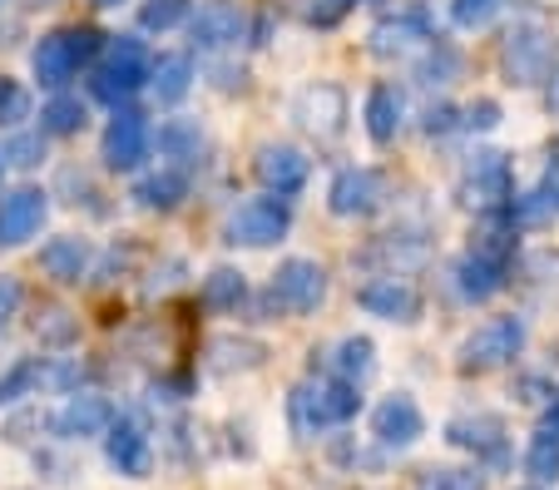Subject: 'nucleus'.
Listing matches in <instances>:
<instances>
[{
	"instance_id": "1",
	"label": "nucleus",
	"mask_w": 559,
	"mask_h": 490,
	"mask_svg": "<svg viewBox=\"0 0 559 490\" xmlns=\"http://www.w3.org/2000/svg\"><path fill=\"white\" fill-rule=\"evenodd\" d=\"M357 411H361V396H357V386L342 382V377H332V382H302L287 396V416H293V431L302 441H312L317 431L347 427Z\"/></svg>"
},
{
	"instance_id": "2",
	"label": "nucleus",
	"mask_w": 559,
	"mask_h": 490,
	"mask_svg": "<svg viewBox=\"0 0 559 490\" xmlns=\"http://www.w3.org/2000/svg\"><path fill=\"white\" fill-rule=\"evenodd\" d=\"M99 50H105V35L90 31V25L50 31V35H40V45L31 50V70H35V80H40V89H64L80 75V64H90Z\"/></svg>"
},
{
	"instance_id": "3",
	"label": "nucleus",
	"mask_w": 559,
	"mask_h": 490,
	"mask_svg": "<svg viewBox=\"0 0 559 490\" xmlns=\"http://www.w3.org/2000/svg\"><path fill=\"white\" fill-rule=\"evenodd\" d=\"M455 199H461L471 214H506L510 199H515V174H510L506 154L500 150H475L461 169Z\"/></svg>"
},
{
	"instance_id": "4",
	"label": "nucleus",
	"mask_w": 559,
	"mask_h": 490,
	"mask_svg": "<svg viewBox=\"0 0 559 490\" xmlns=\"http://www.w3.org/2000/svg\"><path fill=\"white\" fill-rule=\"evenodd\" d=\"M559 64V40L539 21H520L500 40V70L510 85H545V75Z\"/></svg>"
},
{
	"instance_id": "5",
	"label": "nucleus",
	"mask_w": 559,
	"mask_h": 490,
	"mask_svg": "<svg viewBox=\"0 0 559 490\" xmlns=\"http://www.w3.org/2000/svg\"><path fill=\"white\" fill-rule=\"evenodd\" d=\"M148 64L154 60H148V50L134 40V35H115V40H105V60H99L90 89H95V99H105V105L119 109L148 80Z\"/></svg>"
},
{
	"instance_id": "6",
	"label": "nucleus",
	"mask_w": 559,
	"mask_h": 490,
	"mask_svg": "<svg viewBox=\"0 0 559 490\" xmlns=\"http://www.w3.org/2000/svg\"><path fill=\"white\" fill-rule=\"evenodd\" d=\"M267 302L277 312H293V318H312L328 302V267L317 263V258H287V263H277Z\"/></svg>"
},
{
	"instance_id": "7",
	"label": "nucleus",
	"mask_w": 559,
	"mask_h": 490,
	"mask_svg": "<svg viewBox=\"0 0 559 490\" xmlns=\"http://www.w3.org/2000/svg\"><path fill=\"white\" fill-rule=\"evenodd\" d=\"M287 228H293V208H287V199L267 193V199L238 203V208L228 214V224H223V234H228L233 248H273V243L287 238Z\"/></svg>"
},
{
	"instance_id": "8",
	"label": "nucleus",
	"mask_w": 559,
	"mask_h": 490,
	"mask_svg": "<svg viewBox=\"0 0 559 490\" xmlns=\"http://www.w3.org/2000/svg\"><path fill=\"white\" fill-rule=\"evenodd\" d=\"M525 347V318H490L461 342V367L465 372H490V367H506L520 357Z\"/></svg>"
},
{
	"instance_id": "9",
	"label": "nucleus",
	"mask_w": 559,
	"mask_h": 490,
	"mask_svg": "<svg viewBox=\"0 0 559 490\" xmlns=\"http://www.w3.org/2000/svg\"><path fill=\"white\" fill-rule=\"evenodd\" d=\"M148 154H154V129H148V119L139 115V109L119 105L115 119L105 124V139H99V159H105V169L134 174Z\"/></svg>"
},
{
	"instance_id": "10",
	"label": "nucleus",
	"mask_w": 559,
	"mask_h": 490,
	"mask_svg": "<svg viewBox=\"0 0 559 490\" xmlns=\"http://www.w3.org/2000/svg\"><path fill=\"white\" fill-rule=\"evenodd\" d=\"M293 119H297V129H307L312 139H337L342 129H347V89L328 85V80L297 89Z\"/></svg>"
},
{
	"instance_id": "11",
	"label": "nucleus",
	"mask_w": 559,
	"mask_h": 490,
	"mask_svg": "<svg viewBox=\"0 0 559 490\" xmlns=\"http://www.w3.org/2000/svg\"><path fill=\"white\" fill-rule=\"evenodd\" d=\"M328 208L337 218H371L377 208H386V174L381 169H342L328 189Z\"/></svg>"
},
{
	"instance_id": "12",
	"label": "nucleus",
	"mask_w": 559,
	"mask_h": 490,
	"mask_svg": "<svg viewBox=\"0 0 559 490\" xmlns=\"http://www.w3.org/2000/svg\"><path fill=\"white\" fill-rule=\"evenodd\" d=\"M243 31H248V15L238 0H203L199 11L189 15V40H193V50H203V55H218V50H228V45H238Z\"/></svg>"
},
{
	"instance_id": "13",
	"label": "nucleus",
	"mask_w": 559,
	"mask_h": 490,
	"mask_svg": "<svg viewBox=\"0 0 559 490\" xmlns=\"http://www.w3.org/2000/svg\"><path fill=\"white\" fill-rule=\"evenodd\" d=\"M371 437L386 451L416 446V441L426 437V416H421V406H416V396H406V392L381 396L377 411H371Z\"/></svg>"
},
{
	"instance_id": "14",
	"label": "nucleus",
	"mask_w": 559,
	"mask_h": 490,
	"mask_svg": "<svg viewBox=\"0 0 559 490\" xmlns=\"http://www.w3.org/2000/svg\"><path fill=\"white\" fill-rule=\"evenodd\" d=\"M445 441H451L455 451H471V456L486 461V466H506V421L490 411L451 416V421H445Z\"/></svg>"
},
{
	"instance_id": "15",
	"label": "nucleus",
	"mask_w": 559,
	"mask_h": 490,
	"mask_svg": "<svg viewBox=\"0 0 559 490\" xmlns=\"http://www.w3.org/2000/svg\"><path fill=\"white\" fill-rule=\"evenodd\" d=\"M105 456L124 480H148L154 476V446H148V431L139 427L134 416H115V421H109Z\"/></svg>"
},
{
	"instance_id": "16",
	"label": "nucleus",
	"mask_w": 559,
	"mask_h": 490,
	"mask_svg": "<svg viewBox=\"0 0 559 490\" xmlns=\"http://www.w3.org/2000/svg\"><path fill=\"white\" fill-rule=\"evenodd\" d=\"M109 421H115V406H109L99 392H70L60 411H50V431H55L60 441L105 437Z\"/></svg>"
},
{
	"instance_id": "17",
	"label": "nucleus",
	"mask_w": 559,
	"mask_h": 490,
	"mask_svg": "<svg viewBox=\"0 0 559 490\" xmlns=\"http://www.w3.org/2000/svg\"><path fill=\"white\" fill-rule=\"evenodd\" d=\"M357 308L381 322H402L406 327V322L421 318V292L406 277H371V283L357 288Z\"/></svg>"
},
{
	"instance_id": "18",
	"label": "nucleus",
	"mask_w": 559,
	"mask_h": 490,
	"mask_svg": "<svg viewBox=\"0 0 559 490\" xmlns=\"http://www.w3.org/2000/svg\"><path fill=\"white\" fill-rule=\"evenodd\" d=\"M50 214V193L45 189H15L0 199V248H21L40 234Z\"/></svg>"
},
{
	"instance_id": "19",
	"label": "nucleus",
	"mask_w": 559,
	"mask_h": 490,
	"mask_svg": "<svg viewBox=\"0 0 559 490\" xmlns=\"http://www.w3.org/2000/svg\"><path fill=\"white\" fill-rule=\"evenodd\" d=\"M253 174H258V183H263L267 193L293 199V193H302L312 164H307V154L293 150V144H263V150H258V159H253Z\"/></svg>"
},
{
	"instance_id": "20",
	"label": "nucleus",
	"mask_w": 559,
	"mask_h": 490,
	"mask_svg": "<svg viewBox=\"0 0 559 490\" xmlns=\"http://www.w3.org/2000/svg\"><path fill=\"white\" fill-rule=\"evenodd\" d=\"M431 21H426V11H402L391 15V21H381L377 31H371V45L367 50L377 55V60H396V55H412L421 50V45H431Z\"/></svg>"
},
{
	"instance_id": "21",
	"label": "nucleus",
	"mask_w": 559,
	"mask_h": 490,
	"mask_svg": "<svg viewBox=\"0 0 559 490\" xmlns=\"http://www.w3.org/2000/svg\"><path fill=\"white\" fill-rule=\"evenodd\" d=\"M90 263H95V243L80 234H60L40 248V267L55 283H64V288H74L80 277H90Z\"/></svg>"
},
{
	"instance_id": "22",
	"label": "nucleus",
	"mask_w": 559,
	"mask_h": 490,
	"mask_svg": "<svg viewBox=\"0 0 559 490\" xmlns=\"http://www.w3.org/2000/svg\"><path fill=\"white\" fill-rule=\"evenodd\" d=\"M451 288L461 292V302H490L500 288H506V263H496V258H480V253L455 258Z\"/></svg>"
},
{
	"instance_id": "23",
	"label": "nucleus",
	"mask_w": 559,
	"mask_h": 490,
	"mask_svg": "<svg viewBox=\"0 0 559 490\" xmlns=\"http://www.w3.org/2000/svg\"><path fill=\"white\" fill-rule=\"evenodd\" d=\"M402 89L396 85H371L367 95V139L377 144V150H386V144H396V134H402Z\"/></svg>"
},
{
	"instance_id": "24",
	"label": "nucleus",
	"mask_w": 559,
	"mask_h": 490,
	"mask_svg": "<svg viewBox=\"0 0 559 490\" xmlns=\"http://www.w3.org/2000/svg\"><path fill=\"white\" fill-rule=\"evenodd\" d=\"M183 193H189V174L174 169V164H164V169L144 174V179L134 183V203L148 208V214H169V208H179Z\"/></svg>"
},
{
	"instance_id": "25",
	"label": "nucleus",
	"mask_w": 559,
	"mask_h": 490,
	"mask_svg": "<svg viewBox=\"0 0 559 490\" xmlns=\"http://www.w3.org/2000/svg\"><path fill=\"white\" fill-rule=\"evenodd\" d=\"M148 89H154L158 105H179L193 89V60L189 55H158L148 64Z\"/></svg>"
},
{
	"instance_id": "26",
	"label": "nucleus",
	"mask_w": 559,
	"mask_h": 490,
	"mask_svg": "<svg viewBox=\"0 0 559 490\" xmlns=\"http://www.w3.org/2000/svg\"><path fill=\"white\" fill-rule=\"evenodd\" d=\"M555 214H559V154L549 159L539 189H530L525 199H510V218H515V224H545V218H555Z\"/></svg>"
},
{
	"instance_id": "27",
	"label": "nucleus",
	"mask_w": 559,
	"mask_h": 490,
	"mask_svg": "<svg viewBox=\"0 0 559 490\" xmlns=\"http://www.w3.org/2000/svg\"><path fill=\"white\" fill-rule=\"evenodd\" d=\"M154 144L164 159H174V169H183V164H193L203 154V129H199V119H164Z\"/></svg>"
},
{
	"instance_id": "28",
	"label": "nucleus",
	"mask_w": 559,
	"mask_h": 490,
	"mask_svg": "<svg viewBox=\"0 0 559 490\" xmlns=\"http://www.w3.org/2000/svg\"><path fill=\"white\" fill-rule=\"evenodd\" d=\"M248 302V277L238 267H213L203 277V308L209 312H238Z\"/></svg>"
},
{
	"instance_id": "29",
	"label": "nucleus",
	"mask_w": 559,
	"mask_h": 490,
	"mask_svg": "<svg viewBox=\"0 0 559 490\" xmlns=\"http://www.w3.org/2000/svg\"><path fill=\"white\" fill-rule=\"evenodd\" d=\"M332 372L352 386L371 382V372H377V347H371V337H342L337 352H332Z\"/></svg>"
},
{
	"instance_id": "30",
	"label": "nucleus",
	"mask_w": 559,
	"mask_h": 490,
	"mask_svg": "<svg viewBox=\"0 0 559 490\" xmlns=\"http://www.w3.org/2000/svg\"><path fill=\"white\" fill-rule=\"evenodd\" d=\"M209 357H213V372H253V367H263V347L258 342H248V337H218L209 347Z\"/></svg>"
},
{
	"instance_id": "31",
	"label": "nucleus",
	"mask_w": 559,
	"mask_h": 490,
	"mask_svg": "<svg viewBox=\"0 0 559 490\" xmlns=\"http://www.w3.org/2000/svg\"><path fill=\"white\" fill-rule=\"evenodd\" d=\"M85 105L74 95H64V89H55L50 99H45V109H40V129L45 134H60V139H70V134H80L85 129Z\"/></svg>"
},
{
	"instance_id": "32",
	"label": "nucleus",
	"mask_w": 559,
	"mask_h": 490,
	"mask_svg": "<svg viewBox=\"0 0 559 490\" xmlns=\"http://www.w3.org/2000/svg\"><path fill=\"white\" fill-rule=\"evenodd\" d=\"M189 15H193V0H144V5H139V31L164 35V31H174V25H183Z\"/></svg>"
},
{
	"instance_id": "33",
	"label": "nucleus",
	"mask_w": 559,
	"mask_h": 490,
	"mask_svg": "<svg viewBox=\"0 0 559 490\" xmlns=\"http://www.w3.org/2000/svg\"><path fill=\"white\" fill-rule=\"evenodd\" d=\"M40 386H45V362H21V367H11V372L0 377V406H15V402H25V396H40Z\"/></svg>"
},
{
	"instance_id": "34",
	"label": "nucleus",
	"mask_w": 559,
	"mask_h": 490,
	"mask_svg": "<svg viewBox=\"0 0 559 490\" xmlns=\"http://www.w3.org/2000/svg\"><path fill=\"white\" fill-rule=\"evenodd\" d=\"M455 70H461V55H455L451 45L431 40V45H426V60L416 64V80H421L426 89H431V85H451Z\"/></svg>"
},
{
	"instance_id": "35",
	"label": "nucleus",
	"mask_w": 559,
	"mask_h": 490,
	"mask_svg": "<svg viewBox=\"0 0 559 490\" xmlns=\"http://www.w3.org/2000/svg\"><path fill=\"white\" fill-rule=\"evenodd\" d=\"M525 470H530L535 480H555V476H559V437H555V431H539V437L530 441Z\"/></svg>"
},
{
	"instance_id": "36",
	"label": "nucleus",
	"mask_w": 559,
	"mask_h": 490,
	"mask_svg": "<svg viewBox=\"0 0 559 490\" xmlns=\"http://www.w3.org/2000/svg\"><path fill=\"white\" fill-rule=\"evenodd\" d=\"M500 5H506V0H451V21L461 25V31H486L500 15Z\"/></svg>"
},
{
	"instance_id": "37",
	"label": "nucleus",
	"mask_w": 559,
	"mask_h": 490,
	"mask_svg": "<svg viewBox=\"0 0 559 490\" xmlns=\"http://www.w3.org/2000/svg\"><path fill=\"white\" fill-rule=\"evenodd\" d=\"M0 159L11 164V169H40V164H45V139H40V134H15V139H5Z\"/></svg>"
},
{
	"instance_id": "38",
	"label": "nucleus",
	"mask_w": 559,
	"mask_h": 490,
	"mask_svg": "<svg viewBox=\"0 0 559 490\" xmlns=\"http://www.w3.org/2000/svg\"><path fill=\"white\" fill-rule=\"evenodd\" d=\"M21 119H31V95H25V85L21 80H11V75H0V124L5 129H15Z\"/></svg>"
},
{
	"instance_id": "39",
	"label": "nucleus",
	"mask_w": 559,
	"mask_h": 490,
	"mask_svg": "<svg viewBox=\"0 0 559 490\" xmlns=\"http://www.w3.org/2000/svg\"><path fill=\"white\" fill-rule=\"evenodd\" d=\"M421 490H486L480 470H426Z\"/></svg>"
},
{
	"instance_id": "40",
	"label": "nucleus",
	"mask_w": 559,
	"mask_h": 490,
	"mask_svg": "<svg viewBox=\"0 0 559 490\" xmlns=\"http://www.w3.org/2000/svg\"><path fill=\"white\" fill-rule=\"evenodd\" d=\"M496 124H500V105H496V99H475V105L461 109V129H471V134H490Z\"/></svg>"
},
{
	"instance_id": "41",
	"label": "nucleus",
	"mask_w": 559,
	"mask_h": 490,
	"mask_svg": "<svg viewBox=\"0 0 559 490\" xmlns=\"http://www.w3.org/2000/svg\"><path fill=\"white\" fill-rule=\"evenodd\" d=\"M421 129H426L431 139L455 134V129H461V109H451V105H431V109H426V119H421Z\"/></svg>"
},
{
	"instance_id": "42",
	"label": "nucleus",
	"mask_w": 559,
	"mask_h": 490,
	"mask_svg": "<svg viewBox=\"0 0 559 490\" xmlns=\"http://www.w3.org/2000/svg\"><path fill=\"white\" fill-rule=\"evenodd\" d=\"M361 0H307V15H312V25H337L342 15H352Z\"/></svg>"
},
{
	"instance_id": "43",
	"label": "nucleus",
	"mask_w": 559,
	"mask_h": 490,
	"mask_svg": "<svg viewBox=\"0 0 559 490\" xmlns=\"http://www.w3.org/2000/svg\"><path fill=\"white\" fill-rule=\"evenodd\" d=\"M21 298H25L21 283H15L11 273H0V327H5V322H11L15 312H21Z\"/></svg>"
},
{
	"instance_id": "44",
	"label": "nucleus",
	"mask_w": 559,
	"mask_h": 490,
	"mask_svg": "<svg viewBox=\"0 0 559 490\" xmlns=\"http://www.w3.org/2000/svg\"><path fill=\"white\" fill-rule=\"evenodd\" d=\"M35 332H40L45 342H70L74 337V322H70V312H45V322Z\"/></svg>"
},
{
	"instance_id": "45",
	"label": "nucleus",
	"mask_w": 559,
	"mask_h": 490,
	"mask_svg": "<svg viewBox=\"0 0 559 490\" xmlns=\"http://www.w3.org/2000/svg\"><path fill=\"white\" fill-rule=\"evenodd\" d=\"M545 105L559 115V64H555V70H549V75H545Z\"/></svg>"
},
{
	"instance_id": "46",
	"label": "nucleus",
	"mask_w": 559,
	"mask_h": 490,
	"mask_svg": "<svg viewBox=\"0 0 559 490\" xmlns=\"http://www.w3.org/2000/svg\"><path fill=\"white\" fill-rule=\"evenodd\" d=\"M545 431H555L559 437V396H555V406H549V416H545Z\"/></svg>"
},
{
	"instance_id": "47",
	"label": "nucleus",
	"mask_w": 559,
	"mask_h": 490,
	"mask_svg": "<svg viewBox=\"0 0 559 490\" xmlns=\"http://www.w3.org/2000/svg\"><path fill=\"white\" fill-rule=\"evenodd\" d=\"M95 5H99V11H109V5H119V0H95Z\"/></svg>"
},
{
	"instance_id": "48",
	"label": "nucleus",
	"mask_w": 559,
	"mask_h": 490,
	"mask_svg": "<svg viewBox=\"0 0 559 490\" xmlns=\"http://www.w3.org/2000/svg\"><path fill=\"white\" fill-rule=\"evenodd\" d=\"M0 174H5V159H0Z\"/></svg>"
},
{
	"instance_id": "49",
	"label": "nucleus",
	"mask_w": 559,
	"mask_h": 490,
	"mask_svg": "<svg viewBox=\"0 0 559 490\" xmlns=\"http://www.w3.org/2000/svg\"><path fill=\"white\" fill-rule=\"evenodd\" d=\"M525 490H539V486H525Z\"/></svg>"
},
{
	"instance_id": "50",
	"label": "nucleus",
	"mask_w": 559,
	"mask_h": 490,
	"mask_svg": "<svg viewBox=\"0 0 559 490\" xmlns=\"http://www.w3.org/2000/svg\"><path fill=\"white\" fill-rule=\"evenodd\" d=\"M0 5H5V0H0Z\"/></svg>"
}]
</instances>
